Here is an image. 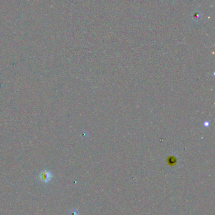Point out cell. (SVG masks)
<instances>
[{
	"label": "cell",
	"mask_w": 215,
	"mask_h": 215,
	"mask_svg": "<svg viewBox=\"0 0 215 215\" xmlns=\"http://www.w3.org/2000/svg\"><path fill=\"white\" fill-rule=\"evenodd\" d=\"M39 178L42 182H48L50 181V179L52 178V174L50 172L47 171V170H45V171L41 173Z\"/></svg>",
	"instance_id": "obj_1"
}]
</instances>
